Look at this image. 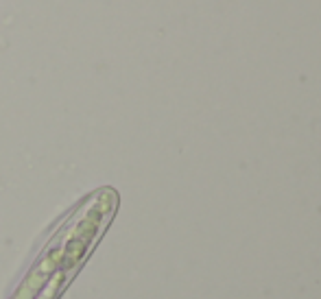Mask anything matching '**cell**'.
Segmentation results:
<instances>
[{"mask_svg":"<svg viewBox=\"0 0 321 299\" xmlns=\"http://www.w3.org/2000/svg\"><path fill=\"white\" fill-rule=\"evenodd\" d=\"M116 210L118 192L110 186L88 194L55 229L20 288L16 290L14 299H33L53 275L62 271H79L110 227Z\"/></svg>","mask_w":321,"mask_h":299,"instance_id":"obj_1","label":"cell"},{"mask_svg":"<svg viewBox=\"0 0 321 299\" xmlns=\"http://www.w3.org/2000/svg\"><path fill=\"white\" fill-rule=\"evenodd\" d=\"M75 275H77V271H62L57 275H53L33 299H59V295L66 290V286L70 284Z\"/></svg>","mask_w":321,"mask_h":299,"instance_id":"obj_2","label":"cell"}]
</instances>
